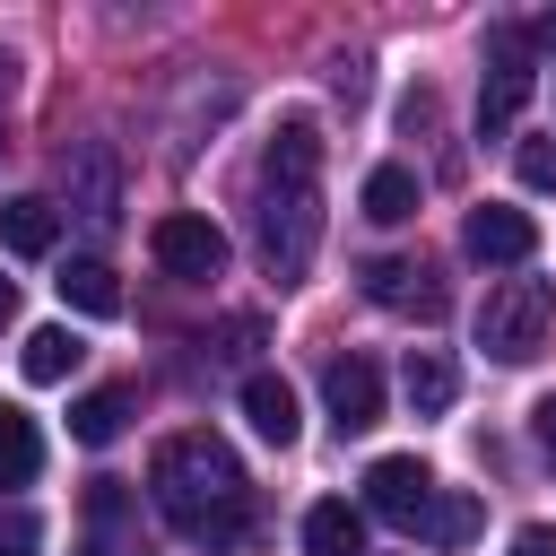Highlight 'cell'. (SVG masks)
Wrapping results in <instances>:
<instances>
[{
  "label": "cell",
  "instance_id": "cell-13",
  "mask_svg": "<svg viewBox=\"0 0 556 556\" xmlns=\"http://www.w3.org/2000/svg\"><path fill=\"white\" fill-rule=\"evenodd\" d=\"M400 391H408V408H417V417H443V408L460 400V374H452V356H434V348H408V365H400Z\"/></svg>",
  "mask_w": 556,
  "mask_h": 556
},
{
  "label": "cell",
  "instance_id": "cell-18",
  "mask_svg": "<svg viewBox=\"0 0 556 556\" xmlns=\"http://www.w3.org/2000/svg\"><path fill=\"white\" fill-rule=\"evenodd\" d=\"M417 539H434V547H469V539H478V495H460V486H434V504H426Z\"/></svg>",
  "mask_w": 556,
  "mask_h": 556
},
{
  "label": "cell",
  "instance_id": "cell-4",
  "mask_svg": "<svg viewBox=\"0 0 556 556\" xmlns=\"http://www.w3.org/2000/svg\"><path fill=\"white\" fill-rule=\"evenodd\" d=\"M365 295H374L382 313H408V321H443V304H452L443 269H434V261H400V252L365 261Z\"/></svg>",
  "mask_w": 556,
  "mask_h": 556
},
{
  "label": "cell",
  "instance_id": "cell-1",
  "mask_svg": "<svg viewBox=\"0 0 556 556\" xmlns=\"http://www.w3.org/2000/svg\"><path fill=\"white\" fill-rule=\"evenodd\" d=\"M252 235H261V269L278 287H295L321 252V122L313 113H287L269 156H261V208H252Z\"/></svg>",
  "mask_w": 556,
  "mask_h": 556
},
{
  "label": "cell",
  "instance_id": "cell-17",
  "mask_svg": "<svg viewBox=\"0 0 556 556\" xmlns=\"http://www.w3.org/2000/svg\"><path fill=\"white\" fill-rule=\"evenodd\" d=\"M87 348H78V330H61V321H43V330H26V382H70V365H78Z\"/></svg>",
  "mask_w": 556,
  "mask_h": 556
},
{
  "label": "cell",
  "instance_id": "cell-3",
  "mask_svg": "<svg viewBox=\"0 0 556 556\" xmlns=\"http://www.w3.org/2000/svg\"><path fill=\"white\" fill-rule=\"evenodd\" d=\"M547 321H556V287H547V278H504V287H486V304H478V348H486L495 365H521V356H539Z\"/></svg>",
  "mask_w": 556,
  "mask_h": 556
},
{
  "label": "cell",
  "instance_id": "cell-10",
  "mask_svg": "<svg viewBox=\"0 0 556 556\" xmlns=\"http://www.w3.org/2000/svg\"><path fill=\"white\" fill-rule=\"evenodd\" d=\"M243 417H252V434H261V443H278V452L304 434V417H295V391H287L278 374H243Z\"/></svg>",
  "mask_w": 556,
  "mask_h": 556
},
{
  "label": "cell",
  "instance_id": "cell-9",
  "mask_svg": "<svg viewBox=\"0 0 556 556\" xmlns=\"http://www.w3.org/2000/svg\"><path fill=\"white\" fill-rule=\"evenodd\" d=\"M460 243H469L478 261H495V269H521V261L539 252V226H530L521 208H495V200H486V208H469Z\"/></svg>",
  "mask_w": 556,
  "mask_h": 556
},
{
  "label": "cell",
  "instance_id": "cell-16",
  "mask_svg": "<svg viewBox=\"0 0 556 556\" xmlns=\"http://www.w3.org/2000/svg\"><path fill=\"white\" fill-rule=\"evenodd\" d=\"M356 200H365L374 226H408V217H417V174H408V165H374Z\"/></svg>",
  "mask_w": 556,
  "mask_h": 556
},
{
  "label": "cell",
  "instance_id": "cell-6",
  "mask_svg": "<svg viewBox=\"0 0 556 556\" xmlns=\"http://www.w3.org/2000/svg\"><path fill=\"white\" fill-rule=\"evenodd\" d=\"M148 252H156V269H165V278H217V269H226V235H217L200 208L156 217V226H148Z\"/></svg>",
  "mask_w": 556,
  "mask_h": 556
},
{
  "label": "cell",
  "instance_id": "cell-7",
  "mask_svg": "<svg viewBox=\"0 0 556 556\" xmlns=\"http://www.w3.org/2000/svg\"><path fill=\"white\" fill-rule=\"evenodd\" d=\"M426 504H434V469H426L417 452H382V460L365 469V513H382V521L417 530V521H426Z\"/></svg>",
  "mask_w": 556,
  "mask_h": 556
},
{
  "label": "cell",
  "instance_id": "cell-19",
  "mask_svg": "<svg viewBox=\"0 0 556 556\" xmlns=\"http://www.w3.org/2000/svg\"><path fill=\"white\" fill-rule=\"evenodd\" d=\"M122 417H130V391H113V382H104V391H87V400H78V408H70V434H78V443H96V452H104V443H113V434H122Z\"/></svg>",
  "mask_w": 556,
  "mask_h": 556
},
{
  "label": "cell",
  "instance_id": "cell-22",
  "mask_svg": "<svg viewBox=\"0 0 556 556\" xmlns=\"http://www.w3.org/2000/svg\"><path fill=\"white\" fill-rule=\"evenodd\" d=\"M513 556H556V530H547V521H530V530L513 539Z\"/></svg>",
  "mask_w": 556,
  "mask_h": 556
},
{
  "label": "cell",
  "instance_id": "cell-8",
  "mask_svg": "<svg viewBox=\"0 0 556 556\" xmlns=\"http://www.w3.org/2000/svg\"><path fill=\"white\" fill-rule=\"evenodd\" d=\"M321 400H330L339 434H365V426L382 417V374H374L365 356H330V365H321Z\"/></svg>",
  "mask_w": 556,
  "mask_h": 556
},
{
  "label": "cell",
  "instance_id": "cell-11",
  "mask_svg": "<svg viewBox=\"0 0 556 556\" xmlns=\"http://www.w3.org/2000/svg\"><path fill=\"white\" fill-rule=\"evenodd\" d=\"M0 243H9V252H26V261H43V252L61 243V208H52V200H35V191L0 200Z\"/></svg>",
  "mask_w": 556,
  "mask_h": 556
},
{
  "label": "cell",
  "instance_id": "cell-2",
  "mask_svg": "<svg viewBox=\"0 0 556 556\" xmlns=\"http://www.w3.org/2000/svg\"><path fill=\"white\" fill-rule=\"evenodd\" d=\"M148 495H156V513H165L182 539H208V547H235L243 521H252V478H243V460H235L208 426L156 443Z\"/></svg>",
  "mask_w": 556,
  "mask_h": 556
},
{
  "label": "cell",
  "instance_id": "cell-14",
  "mask_svg": "<svg viewBox=\"0 0 556 556\" xmlns=\"http://www.w3.org/2000/svg\"><path fill=\"white\" fill-rule=\"evenodd\" d=\"M304 556H365V513L339 504V495H321L304 513Z\"/></svg>",
  "mask_w": 556,
  "mask_h": 556
},
{
  "label": "cell",
  "instance_id": "cell-20",
  "mask_svg": "<svg viewBox=\"0 0 556 556\" xmlns=\"http://www.w3.org/2000/svg\"><path fill=\"white\" fill-rule=\"evenodd\" d=\"M513 174H521L530 191H556V139H521V148H513Z\"/></svg>",
  "mask_w": 556,
  "mask_h": 556
},
{
  "label": "cell",
  "instance_id": "cell-12",
  "mask_svg": "<svg viewBox=\"0 0 556 556\" xmlns=\"http://www.w3.org/2000/svg\"><path fill=\"white\" fill-rule=\"evenodd\" d=\"M52 287H61V304H70V313H87V321H113V313H122V278H113L96 252H87V261H70Z\"/></svg>",
  "mask_w": 556,
  "mask_h": 556
},
{
  "label": "cell",
  "instance_id": "cell-25",
  "mask_svg": "<svg viewBox=\"0 0 556 556\" xmlns=\"http://www.w3.org/2000/svg\"><path fill=\"white\" fill-rule=\"evenodd\" d=\"M9 321H17V287L0 278V330H9Z\"/></svg>",
  "mask_w": 556,
  "mask_h": 556
},
{
  "label": "cell",
  "instance_id": "cell-24",
  "mask_svg": "<svg viewBox=\"0 0 556 556\" xmlns=\"http://www.w3.org/2000/svg\"><path fill=\"white\" fill-rule=\"evenodd\" d=\"M9 96H17V61L0 52V113H9Z\"/></svg>",
  "mask_w": 556,
  "mask_h": 556
},
{
  "label": "cell",
  "instance_id": "cell-23",
  "mask_svg": "<svg viewBox=\"0 0 556 556\" xmlns=\"http://www.w3.org/2000/svg\"><path fill=\"white\" fill-rule=\"evenodd\" d=\"M530 426H539V443H547V452H556V391H547V400H539V408H530Z\"/></svg>",
  "mask_w": 556,
  "mask_h": 556
},
{
  "label": "cell",
  "instance_id": "cell-5",
  "mask_svg": "<svg viewBox=\"0 0 556 556\" xmlns=\"http://www.w3.org/2000/svg\"><path fill=\"white\" fill-rule=\"evenodd\" d=\"M530 35L521 26H504L495 43H486V87H478V130H513V113L530 104Z\"/></svg>",
  "mask_w": 556,
  "mask_h": 556
},
{
  "label": "cell",
  "instance_id": "cell-15",
  "mask_svg": "<svg viewBox=\"0 0 556 556\" xmlns=\"http://www.w3.org/2000/svg\"><path fill=\"white\" fill-rule=\"evenodd\" d=\"M35 469H43L35 417H26V408H0V495H9V486H35Z\"/></svg>",
  "mask_w": 556,
  "mask_h": 556
},
{
  "label": "cell",
  "instance_id": "cell-21",
  "mask_svg": "<svg viewBox=\"0 0 556 556\" xmlns=\"http://www.w3.org/2000/svg\"><path fill=\"white\" fill-rule=\"evenodd\" d=\"M43 547V521L26 504H0V556H35Z\"/></svg>",
  "mask_w": 556,
  "mask_h": 556
},
{
  "label": "cell",
  "instance_id": "cell-26",
  "mask_svg": "<svg viewBox=\"0 0 556 556\" xmlns=\"http://www.w3.org/2000/svg\"><path fill=\"white\" fill-rule=\"evenodd\" d=\"M78 556H104V547H78Z\"/></svg>",
  "mask_w": 556,
  "mask_h": 556
}]
</instances>
